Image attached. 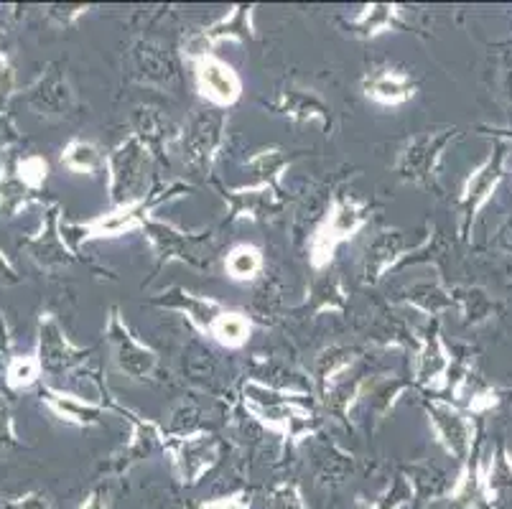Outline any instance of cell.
I'll return each mask as SVG.
<instances>
[{"instance_id":"16","label":"cell","mask_w":512,"mask_h":509,"mask_svg":"<svg viewBox=\"0 0 512 509\" xmlns=\"http://www.w3.org/2000/svg\"><path fill=\"white\" fill-rule=\"evenodd\" d=\"M426 410L431 428L441 446L446 448V454H451L454 459H467L469 448H472V428H469L467 418L444 400H431Z\"/></svg>"},{"instance_id":"47","label":"cell","mask_w":512,"mask_h":509,"mask_svg":"<svg viewBox=\"0 0 512 509\" xmlns=\"http://www.w3.org/2000/svg\"><path fill=\"white\" fill-rule=\"evenodd\" d=\"M77 509H110V494L105 487H95Z\"/></svg>"},{"instance_id":"15","label":"cell","mask_w":512,"mask_h":509,"mask_svg":"<svg viewBox=\"0 0 512 509\" xmlns=\"http://www.w3.org/2000/svg\"><path fill=\"white\" fill-rule=\"evenodd\" d=\"M253 11L255 6H235L225 18H220L217 23H212L209 28H204L202 34L189 44L186 56L189 59H199V56H207L209 49L220 41L232 39V41H253L255 28H253Z\"/></svg>"},{"instance_id":"40","label":"cell","mask_w":512,"mask_h":509,"mask_svg":"<svg viewBox=\"0 0 512 509\" xmlns=\"http://www.w3.org/2000/svg\"><path fill=\"white\" fill-rule=\"evenodd\" d=\"M13 95H16V69L6 54H0V112L6 110Z\"/></svg>"},{"instance_id":"41","label":"cell","mask_w":512,"mask_h":509,"mask_svg":"<svg viewBox=\"0 0 512 509\" xmlns=\"http://www.w3.org/2000/svg\"><path fill=\"white\" fill-rule=\"evenodd\" d=\"M462 303H464V314H467L472 321H482L487 319V314H490V301H487V296H484L482 291H477V288L464 291Z\"/></svg>"},{"instance_id":"12","label":"cell","mask_w":512,"mask_h":509,"mask_svg":"<svg viewBox=\"0 0 512 509\" xmlns=\"http://www.w3.org/2000/svg\"><path fill=\"white\" fill-rule=\"evenodd\" d=\"M36 354L41 359V367L49 375H64L74 370L77 364L85 362L92 354V349L74 347L64 334L62 324L54 314L39 316V342H36Z\"/></svg>"},{"instance_id":"36","label":"cell","mask_w":512,"mask_h":509,"mask_svg":"<svg viewBox=\"0 0 512 509\" xmlns=\"http://www.w3.org/2000/svg\"><path fill=\"white\" fill-rule=\"evenodd\" d=\"M408 484H411V492L416 494L418 499H431L436 497V494L444 492L446 476L444 471L436 469V466H413Z\"/></svg>"},{"instance_id":"48","label":"cell","mask_w":512,"mask_h":509,"mask_svg":"<svg viewBox=\"0 0 512 509\" xmlns=\"http://www.w3.org/2000/svg\"><path fill=\"white\" fill-rule=\"evenodd\" d=\"M21 275H18L16 265L6 258V252L0 250V286H18Z\"/></svg>"},{"instance_id":"27","label":"cell","mask_w":512,"mask_h":509,"mask_svg":"<svg viewBox=\"0 0 512 509\" xmlns=\"http://www.w3.org/2000/svg\"><path fill=\"white\" fill-rule=\"evenodd\" d=\"M169 133H174L171 123L153 107H138L133 112V138L141 140L148 151H161Z\"/></svg>"},{"instance_id":"14","label":"cell","mask_w":512,"mask_h":509,"mask_svg":"<svg viewBox=\"0 0 512 509\" xmlns=\"http://www.w3.org/2000/svg\"><path fill=\"white\" fill-rule=\"evenodd\" d=\"M194 79L199 95L220 110L235 105L242 95V82L235 69L212 54L194 59Z\"/></svg>"},{"instance_id":"17","label":"cell","mask_w":512,"mask_h":509,"mask_svg":"<svg viewBox=\"0 0 512 509\" xmlns=\"http://www.w3.org/2000/svg\"><path fill=\"white\" fill-rule=\"evenodd\" d=\"M227 207H230V222L235 219H263L273 217L283 209L281 191L276 189H253V186H240V189H222Z\"/></svg>"},{"instance_id":"7","label":"cell","mask_w":512,"mask_h":509,"mask_svg":"<svg viewBox=\"0 0 512 509\" xmlns=\"http://www.w3.org/2000/svg\"><path fill=\"white\" fill-rule=\"evenodd\" d=\"M454 138V130H426V133L416 135L406 143V148L400 151L398 161H395V174L400 181L416 186H426L431 189L434 184L436 166L441 161V153L449 146V140Z\"/></svg>"},{"instance_id":"50","label":"cell","mask_w":512,"mask_h":509,"mask_svg":"<svg viewBox=\"0 0 512 509\" xmlns=\"http://www.w3.org/2000/svg\"><path fill=\"white\" fill-rule=\"evenodd\" d=\"M3 39H6V31L0 28V54H6V51H3Z\"/></svg>"},{"instance_id":"33","label":"cell","mask_w":512,"mask_h":509,"mask_svg":"<svg viewBox=\"0 0 512 509\" xmlns=\"http://www.w3.org/2000/svg\"><path fill=\"white\" fill-rule=\"evenodd\" d=\"M41 375H44V367H41L39 354H16V357L8 359L6 370H3V382H6L8 390L21 392L36 385L41 380Z\"/></svg>"},{"instance_id":"4","label":"cell","mask_w":512,"mask_h":509,"mask_svg":"<svg viewBox=\"0 0 512 509\" xmlns=\"http://www.w3.org/2000/svg\"><path fill=\"white\" fill-rule=\"evenodd\" d=\"M227 115L222 110H199L179 133L181 158L189 171L197 176H207L212 168L214 156L220 151L225 138Z\"/></svg>"},{"instance_id":"11","label":"cell","mask_w":512,"mask_h":509,"mask_svg":"<svg viewBox=\"0 0 512 509\" xmlns=\"http://www.w3.org/2000/svg\"><path fill=\"white\" fill-rule=\"evenodd\" d=\"M113 408L130 420L133 431H130L128 443L120 448V454L113 456L110 471H115V474H123V471L133 469V466L141 464V461L151 459L156 451H166V446H169V433L161 431V426H158V423L141 418L138 413H133V410L123 408V405H118V403H115Z\"/></svg>"},{"instance_id":"46","label":"cell","mask_w":512,"mask_h":509,"mask_svg":"<svg viewBox=\"0 0 512 509\" xmlns=\"http://www.w3.org/2000/svg\"><path fill=\"white\" fill-rule=\"evenodd\" d=\"M199 509H250V497L245 492H235L220 499H209Z\"/></svg>"},{"instance_id":"21","label":"cell","mask_w":512,"mask_h":509,"mask_svg":"<svg viewBox=\"0 0 512 509\" xmlns=\"http://www.w3.org/2000/svg\"><path fill=\"white\" fill-rule=\"evenodd\" d=\"M362 90L377 105L398 107L416 95V79L406 72H398V69H380V72L367 74Z\"/></svg>"},{"instance_id":"39","label":"cell","mask_w":512,"mask_h":509,"mask_svg":"<svg viewBox=\"0 0 512 509\" xmlns=\"http://www.w3.org/2000/svg\"><path fill=\"white\" fill-rule=\"evenodd\" d=\"M268 509H306V504L296 484L281 482L268 494Z\"/></svg>"},{"instance_id":"44","label":"cell","mask_w":512,"mask_h":509,"mask_svg":"<svg viewBox=\"0 0 512 509\" xmlns=\"http://www.w3.org/2000/svg\"><path fill=\"white\" fill-rule=\"evenodd\" d=\"M6 509H51L49 494L34 489V492H26L21 497H13L6 502Z\"/></svg>"},{"instance_id":"45","label":"cell","mask_w":512,"mask_h":509,"mask_svg":"<svg viewBox=\"0 0 512 509\" xmlns=\"http://www.w3.org/2000/svg\"><path fill=\"white\" fill-rule=\"evenodd\" d=\"M82 13H87V6H49L46 8V18L62 28L72 26V23L82 16Z\"/></svg>"},{"instance_id":"31","label":"cell","mask_w":512,"mask_h":509,"mask_svg":"<svg viewBox=\"0 0 512 509\" xmlns=\"http://www.w3.org/2000/svg\"><path fill=\"white\" fill-rule=\"evenodd\" d=\"M390 28H400V21L398 8L388 6V3H372L352 21V34L362 36V39H375Z\"/></svg>"},{"instance_id":"19","label":"cell","mask_w":512,"mask_h":509,"mask_svg":"<svg viewBox=\"0 0 512 509\" xmlns=\"http://www.w3.org/2000/svg\"><path fill=\"white\" fill-rule=\"evenodd\" d=\"M276 115L293 120V123H309V120H319L324 130L332 128V107L321 100L316 92L299 90V87H288V90L278 92L276 100L271 102Z\"/></svg>"},{"instance_id":"9","label":"cell","mask_w":512,"mask_h":509,"mask_svg":"<svg viewBox=\"0 0 512 509\" xmlns=\"http://www.w3.org/2000/svg\"><path fill=\"white\" fill-rule=\"evenodd\" d=\"M62 222V207H59V204H51V207L46 209L44 219H41L39 232L23 237V240L18 242V247H21L39 268L57 270L74 263V250L67 245V240H64Z\"/></svg>"},{"instance_id":"35","label":"cell","mask_w":512,"mask_h":509,"mask_svg":"<svg viewBox=\"0 0 512 509\" xmlns=\"http://www.w3.org/2000/svg\"><path fill=\"white\" fill-rule=\"evenodd\" d=\"M403 301L416 306L423 314H439V311H444V308H449L451 303H454V298H451L444 288L436 286V283L423 280V283H413V286L408 288Z\"/></svg>"},{"instance_id":"6","label":"cell","mask_w":512,"mask_h":509,"mask_svg":"<svg viewBox=\"0 0 512 509\" xmlns=\"http://www.w3.org/2000/svg\"><path fill=\"white\" fill-rule=\"evenodd\" d=\"M49 179L46 158L29 153L11 161V166H0V214L16 217L23 207L36 202V194L44 189Z\"/></svg>"},{"instance_id":"42","label":"cell","mask_w":512,"mask_h":509,"mask_svg":"<svg viewBox=\"0 0 512 509\" xmlns=\"http://www.w3.org/2000/svg\"><path fill=\"white\" fill-rule=\"evenodd\" d=\"M8 446H21V441H18L11 408H8L6 400L0 398V448H8Z\"/></svg>"},{"instance_id":"22","label":"cell","mask_w":512,"mask_h":509,"mask_svg":"<svg viewBox=\"0 0 512 509\" xmlns=\"http://www.w3.org/2000/svg\"><path fill=\"white\" fill-rule=\"evenodd\" d=\"M133 77L146 84H169L176 77V64L164 46L153 41H138L130 51Z\"/></svg>"},{"instance_id":"25","label":"cell","mask_w":512,"mask_h":509,"mask_svg":"<svg viewBox=\"0 0 512 509\" xmlns=\"http://www.w3.org/2000/svg\"><path fill=\"white\" fill-rule=\"evenodd\" d=\"M293 156L283 148H265V151L255 153L248 161L245 171H248V184L253 189H276L281 191V179L291 168Z\"/></svg>"},{"instance_id":"24","label":"cell","mask_w":512,"mask_h":509,"mask_svg":"<svg viewBox=\"0 0 512 509\" xmlns=\"http://www.w3.org/2000/svg\"><path fill=\"white\" fill-rule=\"evenodd\" d=\"M398 260H403V235L395 230L380 232L365 250V258H362V280L375 286L377 280H383V275Z\"/></svg>"},{"instance_id":"43","label":"cell","mask_w":512,"mask_h":509,"mask_svg":"<svg viewBox=\"0 0 512 509\" xmlns=\"http://www.w3.org/2000/svg\"><path fill=\"white\" fill-rule=\"evenodd\" d=\"M278 303H281V291L273 288L271 283H265V286L258 288V293H255V311H258L263 319L276 314Z\"/></svg>"},{"instance_id":"38","label":"cell","mask_w":512,"mask_h":509,"mask_svg":"<svg viewBox=\"0 0 512 509\" xmlns=\"http://www.w3.org/2000/svg\"><path fill=\"white\" fill-rule=\"evenodd\" d=\"M214 354L209 352V349L199 347V344H194V347L186 349L184 354V372L189 377H192L194 382H209L214 377Z\"/></svg>"},{"instance_id":"28","label":"cell","mask_w":512,"mask_h":509,"mask_svg":"<svg viewBox=\"0 0 512 509\" xmlns=\"http://www.w3.org/2000/svg\"><path fill=\"white\" fill-rule=\"evenodd\" d=\"M344 306H347V293H344L342 278L337 273H329L314 280L309 301L301 308L311 311V314H324V311H344Z\"/></svg>"},{"instance_id":"5","label":"cell","mask_w":512,"mask_h":509,"mask_svg":"<svg viewBox=\"0 0 512 509\" xmlns=\"http://www.w3.org/2000/svg\"><path fill=\"white\" fill-rule=\"evenodd\" d=\"M148 158H151V151L133 135L107 153V174H110L107 191H110L115 207L146 196L143 194V181H146Z\"/></svg>"},{"instance_id":"23","label":"cell","mask_w":512,"mask_h":509,"mask_svg":"<svg viewBox=\"0 0 512 509\" xmlns=\"http://www.w3.org/2000/svg\"><path fill=\"white\" fill-rule=\"evenodd\" d=\"M500 156H490L482 166L469 176L467 186H464L462 202H459V214H462V232L469 230V222L474 219V214L479 212L490 194L495 191L497 181H500Z\"/></svg>"},{"instance_id":"52","label":"cell","mask_w":512,"mask_h":509,"mask_svg":"<svg viewBox=\"0 0 512 509\" xmlns=\"http://www.w3.org/2000/svg\"><path fill=\"white\" fill-rule=\"evenodd\" d=\"M0 509H6V502H3V499H0Z\"/></svg>"},{"instance_id":"32","label":"cell","mask_w":512,"mask_h":509,"mask_svg":"<svg viewBox=\"0 0 512 509\" xmlns=\"http://www.w3.org/2000/svg\"><path fill=\"white\" fill-rule=\"evenodd\" d=\"M314 459L316 479H319L321 484L339 487V484L347 482L349 474H352V456L339 451L337 446H324L321 451H316Z\"/></svg>"},{"instance_id":"20","label":"cell","mask_w":512,"mask_h":509,"mask_svg":"<svg viewBox=\"0 0 512 509\" xmlns=\"http://www.w3.org/2000/svg\"><path fill=\"white\" fill-rule=\"evenodd\" d=\"M156 306H164V308H174L179 314H184L189 319V324L197 326L202 334H209L212 329L214 319L225 311L220 301H214V298H204L197 296V293L186 291V288H171V291H164L158 298H153Z\"/></svg>"},{"instance_id":"49","label":"cell","mask_w":512,"mask_h":509,"mask_svg":"<svg viewBox=\"0 0 512 509\" xmlns=\"http://www.w3.org/2000/svg\"><path fill=\"white\" fill-rule=\"evenodd\" d=\"M497 242H500L502 250L512 252V222H507L505 227H502L500 235H497Z\"/></svg>"},{"instance_id":"2","label":"cell","mask_w":512,"mask_h":509,"mask_svg":"<svg viewBox=\"0 0 512 509\" xmlns=\"http://www.w3.org/2000/svg\"><path fill=\"white\" fill-rule=\"evenodd\" d=\"M370 219V207L360 199L349 194L334 196L332 204H329V212L324 217V222L316 227L314 237H311L309 258L311 265L316 270L329 268V263L334 260V252L342 242L352 240L357 232L362 230Z\"/></svg>"},{"instance_id":"8","label":"cell","mask_w":512,"mask_h":509,"mask_svg":"<svg viewBox=\"0 0 512 509\" xmlns=\"http://www.w3.org/2000/svg\"><path fill=\"white\" fill-rule=\"evenodd\" d=\"M105 334L110 349H113L115 364H118V370L125 377H130V380H148L153 375L158 364V354L143 342H138V336H133V331L128 329L118 308L110 311Z\"/></svg>"},{"instance_id":"13","label":"cell","mask_w":512,"mask_h":509,"mask_svg":"<svg viewBox=\"0 0 512 509\" xmlns=\"http://www.w3.org/2000/svg\"><path fill=\"white\" fill-rule=\"evenodd\" d=\"M26 102L41 118L59 120L74 110V92L59 64H46L44 72L26 90Z\"/></svg>"},{"instance_id":"29","label":"cell","mask_w":512,"mask_h":509,"mask_svg":"<svg viewBox=\"0 0 512 509\" xmlns=\"http://www.w3.org/2000/svg\"><path fill=\"white\" fill-rule=\"evenodd\" d=\"M62 166L74 174H100L107 168V156L90 140H69L62 151Z\"/></svg>"},{"instance_id":"10","label":"cell","mask_w":512,"mask_h":509,"mask_svg":"<svg viewBox=\"0 0 512 509\" xmlns=\"http://www.w3.org/2000/svg\"><path fill=\"white\" fill-rule=\"evenodd\" d=\"M166 451L174 459L179 479L186 487L202 482V476L220 461V438L207 436V433H194V436H169Z\"/></svg>"},{"instance_id":"30","label":"cell","mask_w":512,"mask_h":509,"mask_svg":"<svg viewBox=\"0 0 512 509\" xmlns=\"http://www.w3.org/2000/svg\"><path fill=\"white\" fill-rule=\"evenodd\" d=\"M250 331H253V324L245 314L240 311H222L217 319H214L212 329H209V336L214 342L222 344L227 349H240L242 344L250 339Z\"/></svg>"},{"instance_id":"3","label":"cell","mask_w":512,"mask_h":509,"mask_svg":"<svg viewBox=\"0 0 512 509\" xmlns=\"http://www.w3.org/2000/svg\"><path fill=\"white\" fill-rule=\"evenodd\" d=\"M148 242H151L153 252L158 258V268H164L166 263H186L192 268L207 270L212 263L214 252V232H184L179 227L169 222H161V219L151 217L148 224L143 227ZM156 268V270H158Z\"/></svg>"},{"instance_id":"18","label":"cell","mask_w":512,"mask_h":509,"mask_svg":"<svg viewBox=\"0 0 512 509\" xmlns=\"http://www.w3.org/2000/svg\"><path fill=\"white\" fill-rule=\"evenodd\" d=\"M41 400H44L46 408L57 415L59 420L77 428L100 426L107 413L105 405L79 398V395H72V392L57 390V387H44L41 390Z\"/></svg>"},{"instance_id":"1","label":"cell","mask_w":512,"mask_h":509,"mask_svg":"<svg viewBox=\"0 0 512 509\" xmlns=\"http://www.w3.org/2000/svg\"><path fill=\"white\" fill-rule=\"evenodd\" d=\"M186 191H189V186L181 184V181H174V184H169L166 189L151 191V194H146L143 199L120 204V207L110 209V212L105 214H97V217L87 219V222H62V235L64 240H67V245L77 252L82 242L105 240V237H120L125 235V232L143 230L148 224V219L153 217V209H158L164 202L174 199V196L186 194Z\"/></svg>"},{"instance_id":"51","label":"cell","mask_w":512,"mask_h":509,"mask_svg":"<svg viewBox=\"0 0 512 509\" xmlns=\"http://www.w3.org/2000/svg\"><path fill=\"white\" fill-rule=\"evenodd\" d=\"M507 90H510V97H512V74H510V82H507Z\"/></svg>"},{"instance_id":"26","label":"cell","mask_w":512,"mask_h":509,"mask_svg":"<svg viewBox=\"0 0 512 509\" xmlns=\"http://www.w3.org/2000/svg\"><path fill=\"white\" fill-rule=\"evenodd\" d=\"M449 370V352L436 329H428L421 339L416 357V382L423 387H434Z\"/></svg>"},{"instance_id":"34","label":"cell","mask_w":512,"mask_h":509,"mask_svg":"<svg viewBox=\"0 0 512 509\" xmlns=\"http://www.w3.org/2000/svg\"><path fill=\"white\" fill-rule=\"evenodd\" d=\"M225 270L232 280H255L263 270V252L255 245L232 247L225 260Z\"/></svg>"},{"instance_id":"37","label":"cell","mask_w":512,"mask_h":509,"mask_svg":"<svg viewBox=\"0 0 512 509\" xmlns=\"http://www.w3.org/2000/svg\"><path fill=\"white\" fill-rule=\"evenodd\" d=\"M169 433L171 436H194V433H202V410L194 403L176 405L174 413L169 415Z\"/></svg>"}]
</instances>
